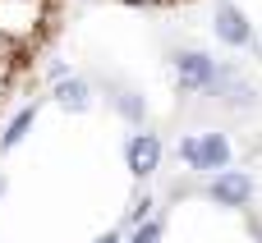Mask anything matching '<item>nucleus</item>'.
<instances>
[{"label": "nucleus", "mask_w": 262, "mask_h": 243, "mask_svg": "<svg viewBox=\"0 0 262 243\" xmlns=\"http://www.w3.org/2000/svg\"><path fill=\"white\" fill-rule=\"evenodd\" d=\"M0 188H5V179H0Z\"/></svg>", "instance_id": "ddd939ff"}, {"label": "nucleus", "mask_w": 262, "mask_h": 243, "mask_svg": "<svg viewBox=\"0 0 262 243\" xmlns=\"http://www.w3.org/2000/svg\"><path fill=\"white\" fill-rule=\"evenodd\" d=\"M157 165H161V138L157 133H134L129 138V170L138 179H147Z\"/></svg>", "instance_id": "20e7f679"}, {"label": "nucleus", "mask_w": 262, "mask_h": 243, "mask_svg": "<svg viewBox=\"0 0 262 243\" xmlns=\"http://www.w3.org/2000/svg\"><path fill=\"white\" fill-rule=\"evenodd\" d=\"M55 101H60V106H88V83H83V78H64V83L55 87Z\"/></svg>", "instance_id": "0eeeda50"}, {"label": "nucleus", "mask_w": 262, "mask_h": 243, "mask_svg": "<svg viewBox=\"0 0 262 243\" xmlns=\"http://www.w3.org/2000/svg\"><path fill=\"white\" fill-rule=\"evenodd\" d=\"M97 243H120V239H115V234H106V239H97Z\"/></svg>", "instance_id": "f8f14e48"}, {"label": "nucleus", "mask_w": 262, "mask_h": 243, "mask_svg": "<svg viewBox=\"0 0 262 243\" xmlns=\"http://www.w3.org/2000/svg\"><path fill=\"white\" fill-rule=\"evenodd\" d=\"M207 193H212V202H221V207H249L253 179H249L244 170H221V175L207 184Z\"/></svg>", "instance_id": "f03ea898"}, {"label": "nucleus", "mask_w": 262, "mask_h": 243, "mask_svg": "<svg viewBox=\"0 0 262 243\" xmlns=\"http://www.w3.org/2000/svg\"><path fill=\"white\" fill-rule=\"evenodd\" d=\"M129 5H170V0H129Z\"/></svg>", "instance_id": "9b49d317"}, {"label": "nucleus", "mask_w": 262, "mask_h": 243, "mask_svg": "<svg viewBox=\"0 0 262 243\" xmlns=\"http://www.w3.org/2000/svg\"><path fill=\"white\" fill-rule=\"evenodd\" d=\"M175 74H180L184 92H203V87L216 83V64H212L203 51H184V55H175Z\"/></svg>", "instance_id": "7ed1b4c3"}, {"label": "nucleus", "mask_w": 262, "mask_h": 243, "mask_svg": "<svg viewBox=\"0 0 262 243\" xmlns=\"http://www.w3.org/2000/svg\"><path fill=\"white\" fill-rule=\"evenodd\" d=\"M157 239H161V221H147V225H138V234L129 243H157Z\"/></svg>", "instance_id": "6e6552de"}, {"label": "nucleus", "mask_w": 262, "mask_h": 243, "mask_svg": "<svg viewBox=\"0 0 262 243\" xmlns=\"http://www.w3.org/2000/svg\"><path fill=\"white\" fill-rule=\"evenodd\" d=\"M32 119H37V106H28V110H18V115H14V124H9V129H5V138H0V147H5V152H9V147H18Z\"/></svg>", "instance_id": "423d86ee"}, {"label": "nucleus", "mask_w": 262, "mask_h": 243, "mask_svg": "<svg viewBox=\"0 0 262 243\" xmlns=\"http://www.w3.org/2000/svg\"><path fill=\"white\" fill-rule=\"evenodd\" d=\"M120 110H124L129 119H138V101H134V96H120Z\"/></svg>", "instance_id": "9d476101"}, {"label": "nucleus", "mask_w": 262, "mask_h": 243, "mask_svg": "<svg viewBox=\"0 0 262 243\" xmlns=\"http://www.w3.org/2000/svg\"><path fill=\"white\" fill-rule=\"evenodd\" d=\"M180 161L193 165V170H226V161H230V142H226V133L184 138V142H180Z\"/></svg>", "instance_id": "f257e3e1"}, {"label": "nucleus", "mask_w": 262, "mask_h": 243, "mask_svg": "<svg viewBox=\"0 0 262 243\" xmlns=\"http://www.w3.org/2000/svg\"><path fill=\"white\" fill-rule=\"evenodd\" d=\"M147 207H152V198H138V202L129 207V221H134V225H143V216H147Z\"/></svg>", "instance_id": "1a4fd4ad"}, {"label": "nucleus", "mask_w": 262, "mask_h": 243, "mask_svg": "<svg viewBox=\"0 0 262 243\" xmlns=\"http://www.w3.org/2000/svg\"><path fill=\"white\" fill-rule=\"evenodd\" d=\"M216 37H221L226 46H249V41H253V28H249L244 9L221 5V9H216Z\"/></svg>", "instance_id": "39448f33"}]
</instances>
